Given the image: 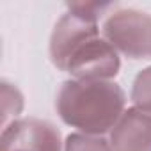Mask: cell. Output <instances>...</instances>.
<instances>
[{"label": "cell", "instance_id": "obj_10", "mask_svg": "<svg viewBox=\"0 0 151 151\" xmlns=\"http://www.w3.org/2000/svg\"><path fill=\"white\" fill-rule=\"evenodd\" d=\"M112 6L114 4H110V2H69L68 4V11H71L75 14H80L84 18L98 22V18L107 9H110Z\"/></svg>", "mask_w": 151, "mask_h": 151}, {"label": "cell", "instance_id": "obj_7", "mask_svg": "<svg viewBox=\"0 0 151 151\" xmlns=\"http://www.w3.org/2000/svg\"><path fill=\"white\" fill-rule=\"evenodd\" d=\"M132 101L135 109L151 116V66L135 77L132 86Z\"/></svg>", "mask_w": 151, "mask_h": 151}, {"label": "cell", "instance_id": "obj_5", "mask_svg": "<svg viewBox=\"0 0 151 151\" xmlns=\"http://www.w3.org/2000/svg\"><path fill=\"white\" fill-rule=\"evenodd\" d=\"M98 22L68 11L55 23L53 32L50 36V59L53 66L62 71L68 59L84 43L93 37H98Z\"/></svg>", "mask_w": 151, "mask_h": 151}, {"label": "cell", "instance_id": "obj_2", "mask_svg": "<svg viewBox=\"0 0 151 151\" xmlns=\"http://www.w3.org/2000/svg\"><path fill=\"white\" fill-rule=\"evenodd\" d=\"M105 39L128 59H151V14L137 9L112 13L103 23Z\"/></svg>", "mask_w": 151, "mask_h": 151}, {"label": "cell", "instance_id": "obj_8", "mask_svg": "<svg viewBox=\"0 0 151 151\" xmlns=\"http://www.w3.org/2000/svg\"><path fill=\"white\" fill-rule=\"evenodd\" d=\"M64 151H114L110 140H105L101 135H86L71 133L66 137Z\"/></svg>", "mask_w": 151, "mask_h": 151}, {"label": "cell", "instance_id": "obj_6", "mask_svg": "<svg viewBox=\"0 0 151 151\" xmlns=\"http://www.w3.org/2000/svg\"><path fill=\"white\" fill-rule=\"evenodd\" d=\"M110 146L114 151H151V116L128 109L110 132Z\"/></svg>", "mask_w": 151, "mask_h": 151}, {"label": "cell", "instance_id": "obj_4", "mask_svg": "<svg viewBox=\"0 0 151 151\" xmlns=\"http://www.w3.org/2000/svg\"><path fill=\"white\" fill-rule=\"evenodd\" d=\"M0 151H62L60 132L43 119H16L4 128Z\"/></svg>", "mask_w": 151, "mask_h": 151}, {"label": "cell", "instance_id": "obj_9", "mask_svg": "<svg viewBox=\"0 0 151 151\" xmlns=\"http://www.w3.org/2000/svg\"><path fill=\"white\" fill-rule=\"evenodd\" d=\"M23 109V96L16 86L2 82V123L7 126L9 117L18 116Z\"/></svg>", "mask_w": 151, "mask_h": 151}, {"label": "cell", "instance_id": "obj_1", "mask_svg": "<svg viewBox=\"0 0 151 151\" xmlns=\"http://www.w3.org/2000/svg\"><path fill=\"white\" fill-rule=\"evenodd\" d=\"M124 105L123 89L110 80H68L55 100L59 117L86 135L112 132L124 114Z\"/></svg>", "mask_w": 151, "mask_h": 151}, {"label": "cell", "instance_id": "obj_3", "mask_svg": "<svg viewBox=\"0 0 151 151\" xmlns=\"http://www.w3.org/2000/svg\"><path fill=\"white\" fill-rule=\"evenodd\" d=\"M119 53L107 39L98 36L75 52L62 71L69 73L75 80H110L119 73Z\"/></svg>", "mask_w": 151, "mask_h": 151}]
</instances>
